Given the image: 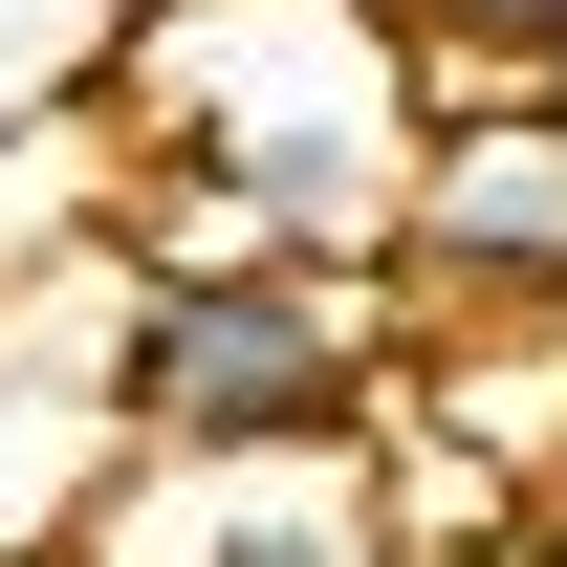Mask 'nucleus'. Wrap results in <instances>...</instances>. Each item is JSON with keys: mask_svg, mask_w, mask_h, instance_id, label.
Segmentation results:
<instances>
[{"mask_svg": "<svg viewBox=\"0 0 567 567\" xmlns=\"http://www.w3.org/2000/svg\"><path fill=\"white\" fill-rule=\"evenodd\" d=\"M393 44H415V87L436 110H524V87L567 66V0H371Z\"/></svg>", "mask_w": 567, "mask_h": 567, "instance_id": "obj_6", "label": "nucleus"}, {"mask_svg": "<svg viewBox=\"0 0 567 567\" xmlns=\"http://www.w3.org/2000/svg\"><path fill=\"white\" fill-rule=\"evenodd\" d=\"M524 110H546V132H567V66H546V87H524Z\"/></svg>", "mask_w": 567, "mask_h": 567, "instance_id": "obj_7", "label": "nucleus"}, {"mask_svg": "<svg viewBox=\"0 0 567 567\" xmlns=\"http://www.w3.org/2000/svg\"><path fill=\"white\" fill-rule=\"evenodd\" d=\"M110 132L153 262H393L436 87L371 0H132Z\"/></svg>", "mask_w": 567, "mask_h": 567, "instance_id": "obj_1", "label": "nucleus"}, {"mask_svg": "<svg viewBox=\"0 0 567 567\" xmlns=\"http://www.w3.org/2000/svg\"><path fill=\"white\" fill-rule=\"evenodd\" d=\"M415 328H567V132L546 110H436L393 197Z\"/></svg>", "mask_w": 567, "mask_h": 567, "instance_id": "obj_4", "label": "nucleus"}, {"mask_svg": "<svg viewBox=\"0 0 567 567\" xmlns=\"http://www.w3.org/2000/svg\"><path fill=\"white\" fill-rule=\"evenodd\" d=\"M371 262H153L110 306V371H132V458H328L371 436L393 350H371Z\"/></svg>", "mask_w": 567, "mask_h": 567, "instance_id": "obj_2", "label": "nucleus"}, {"mask_svg": "<svg viewBox=\"0 0 567 567\" xmlns=\"http://www.w3.org/2000/svg\"><path fill=\"white\" fill-rule=\"evenodd\" d=\"M110 306H132V240H110V262L0 284V567H66L87 502L132 481V371H110Z\"/></svg>", "mask_w": 567, "mask_h": 567, "instance_id": "obj_3", "label": "nucleus"}, {"mask_svg": "<svg viewBox=\"0 0 567 567\" xmlns=\"http://www.w3.org/2000/svg\"><path fill=\"white\" fill-rule=\"evenodd\" d=\"M66 567H415V546H393V458L328 436V458H132Z\"/></svg>", "mask_w": 567, "mask_h": 567, "instance_id": "obj_5", "label": "nucleus"}]
</instances>
